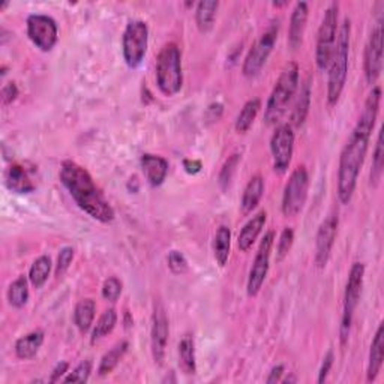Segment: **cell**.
Wrapping results in <instances>:
<instances>
[{"label": "cell", "instance_id": "cell-13", "mask_svg": "<svg viewBox=\"0 0 384 384\" xmlns=\"http://www.w3.org/2000/svg\"><path fill=\"white\" fill-rule=\"evenodd\" d=\"M27 37L41 51H51L59 38L56 21L44 14H32L26 21Z\"/></svg>", "mask_w": 384, "mask_h": 384}, {"label": "cell", "instance_id": "cell-26", "mask_svg": "<svg viewBox=\"0 0 384 384\" xmlns=\"http://www.w3.org/2000/svg\"><path fill=\"white\" fill-rule=\"evenodd\" d=\"M179 366L186 376H192L197 372L195 344L190 333H186L179 342Z\"/></svg>", "mask_w": 384, "mask_h": 384}, {"label": "cell", "instance_id": "cell-18", "mask_svg": "<svg viewBox=\"0 0 384 384\" xmlns=\"http://www.w3.org/2000/svg\"><path fill=\"white\" fill-rule=\"evenodd\" d=\"M146 180L152 186H161L168 174V162L166 158L152 154H144L140 159Z\"/></svg>", "mask_w": 384, "mask_h": 384}, {"label": "cell", "instance_id": "cell-6", "mask_svg": "<svg viewBox=\"0 0 384 384\" xmlns=\"http://www.w3.org/2000/svg\"><path fill=\"white\" fill-rule=\"evenodd\" d=\"M364 278H365V264L364 263H354L348 273L345 293H344V306H342V318L340 326V336L341 344L345 345L348 338H350L352 326L354 312L359 305L360 296H362L364 288Z\"/></svg>", "mask_w": 384, "mask_h": 384}, {"label": "cell", "instance_id": "cell-41", "mask_svg": "<svg viewBox=\"0 0 384 384\" xmlns=\"http://www.w3.org/2000/svg\"><path fill=\"white\" fill-rule=\"evenodd\" d=\"M333 360H335V356H333V352L332 350H329L328 352V354H326L324 356V359H323V364H321V368H320V371H318V383L321 384V383H324L326 380H328V376H329V372H330V369H332V366H333Z\"/></svg>", "mask_w": 384, "mask_h": 384}, {"label": "cell", "instance_id": "cell-38", "mask_svg": "<svg viewBox=\"0 0 384 384\" xmlns=\"http://www.w3.org/2000/svg\"><path fill=\"white\" fill-rule=\"evenodd\" d=\"M120 295H122V283H120L119 278L110 276L109 279L104 281V285H102V297L104 299L114 304V302L119 300Z\"/></svg>", "mask_w": 384, "mask_h": 384}, {"label": "cell", "instance_id": "cell-32", "mask_svg": "<svg viewBox=\"0 0 384 384\" xmlns=\"http://www.w3.org/2000/svg\"><path fill=\"white\" fill-rule=\"evenodd\" d=\"M261 109V101L259 98L249 99L245 106H243L242 111L239 113L237 119H236V131L240 134H245L249 131V128L252 126L255 118Z\"/></svg>", "mask_w": 384, "mask_h": 384}, {"label": "cell", "instance_id": "cell-25", "mask_svg": "<svg viewBox=\"0 0 384 384\" xmlns=\"http://www.w3.org/2000/svg\"><path fill=\"white\" fill-rule=\"evenodd\" d=\"M218 8H219V2H215V0H206V2L197 4L195 23L200 32L207 33L213 29Z\"/></svg>", "mask_w": 384, "mask_h": 384}, {"label": "cell", "instance_id": "cell-29", "mask_svg": "<svg viewBox=\"0 0 384 384\" xmlns=\"http://www.w3.org/2000/svg\"><path fill=\"white\" fill-rule=\"evenodd\" d=\"M230 249H231V231L227 225H221L216 230V235L213 239V254L216 263L224 267L230 257Z\"/></svg>", "mask_w": 384, "mask_h": 384}, {"label": "cell", "instance_id": "cell-28", "mask_svg": "<svg viewBox=\"0 0 384 384\" xmlns=\"http://www.w3.org/2000/svg\"><path fill=\"white\" fill-rule=\"evenodd\" d=\"M128 347H130V344H128L126 341H120V342L116 344L111 350H109L106 354L102 356L99 366H98V374L101 377H106V376L111 374V372L116 369V366L120 364L123 356L126 354Z\"/></svg>", "mask_w": 384, "mask_h": 384}, {"label": "cell", "instance_id": "cell-34", "mask_svg": "<svg viewBox=\"0 0 384 384\" xmlns=\"http://www.w3.org/2000/svg\"><path fill=\"white\" fill-rule=\"evenodd\" d=\"M384 171V143H383V130L378 131L377 143L374 149V156H372V168H371V185L378 186Z\"/></svg>", "mask_w": 384, "mask_h": 384}, {"label": "cell", "instance_id": "cell-17", "mask_svg": "<svg viewBox=\"0 0 384 384\" xmlns=\"http://www.w3.org/2000/svg\"><path fill=\"white\" fill-rule=\"evenodd\" d=\"M309 16V8L306 2L296 4L292 18H290V27H288V45L293 50H297L304 42V35L306 30V23Z\"/></svg>", "mask_w": 384, "mask_h": 384}, {"label": "cell", "instance_id": "cell-4", "mask_svg": "<svg viewBox=\"0 0 384 384\" xmlns=\"http://www.w3.org/2000/svg\"><path fill=\"white\" fill-rule=\"evenodd\" d=\"M299 87V65L288 62L283 69L281 75L275 83V87L266 104L264 120L267 125H276L281 122L288 110L290 102L293 101Z\"/></svg>", "mask_w": 384, "mask_h": 384}, {"label": "cell", "instance_id": "cell-43", "mask_svg": "<svg viewBox=\"0 0 384 384\" xmlns=\"http://www.w3.org/2000/svg\"><path fill=\"white\" fill-rule=\"evenodd\" d=\"M68 368H69V364L68 362H61V364H57L56 368L53 369L51 372V376H50V383H57V381H61V378L68 374Z\"/></svg>", "mask_w": 384, "mask_h": 384}, {"label": "cell", "instance_id": "cell-9", "mask_svg": "<svg viewBox=\"0 0 384 384\" xmlns=\"http://www.w3.org/2000/svg\"><path fill=\"white\" fill-rule=\"evenodd\" d=\"M309 190V174L305 166L297 167L285 183L283 194V213L287 218L297 216L304 211Z\"/></svg>", "mask_w": 384, "mask_h": 384}, {"label": "cell", "instance_id": "cell-44", "mask_svg": "<svg viewBox=\"0 0 384 384\" xmlns=\"http://www.w3.org/2000/svg\"><path fill=\"white\" fill-rule=\"evenodd\" d=\"M284 372H285V368L284 365H276L271 369L269 372V377L266 378V383L267 384H272V383H279L283 380V376H284Z\"/></svg>", "mask_w": 384, "mask_h": 384}, {"label": "cell", "instance_id": "cell-23", "mask_svg": "<svg viewBox=\"0 0 384 384\" xmlns=\"http://www.w3.org/2000/svg\"><path fill=\"white\" fill-rule=\"evenodd\" d=\"M264 194V179L257 174V176H254L248 185L245 191H243L242 195V202H240V207L243 213H251L255 207L259 206L260 200L263 199Z\"/></svg>", "mask_w": 384, "mask_h": 384}, {"label": "cell", "instance_id": "cell-31", "mask_svg": "<svg viewBox=\"0 0 384 384\" xmlns=\"http://www.w3.org/2000/svg\"><path fill=\"white\" fill-rule=\"evenodd\" d=\"M116 324H118V312H116V309L110 308L107 309L106 312H102V316L99 317V320L97 321L95 328H93V332H92V338H90V342L95 344L98 342L99 340L106 338L107 335H110Z\"/></svg>", "mask_w": 384, "mask_h": 384}, {"label": "cell", "instance_id": "cell-8", "mask_svg": "<svg viewBox=\"0 0 384 384\" xmlns=\"http://www.w3.org/2000/svg\"><path fill=\"white\" fill-rule=\"evenodd\" d=\"M149 45V27L143 20H132L126 25L122 37V53L125 63L138 68L143 63Z\"/></svg>", "mask_w": 384, "mask_h": 384}, {"label": "cell", "instance_id": "cell-14", "mask_svg": "<svg viewBox=\"0 0 384 384\" xmlns=\"http://www.w3.org/2000/svg\"><path fill=\"white\" fill-rule=\"evenodd\" d=\"M338 227L340 216L336 212H332L329 216H326V219L318 227L316 236V257H314V261H316L318 269H324L326 264L329 263L336 236H338Z\"/></svg>", "mask_w": 384, "mask_h": 384}, {"label": "cell", "instance_id": "cell-11", "mask_svg": "<svg viewBox=\"0 0 384 384\" xmlns=\"http://www.w3.org/2000/svg\"><path fill=\"white\" fill-rule=\"evenodd\" d=\"M271 152L273 170L278 174H285L292 166L295 152V131L292 125L283 123L276 126L271 138Z\"/></svg>", "mask_w": 384, "mask_h": 384}, {"label": "cell", "instance_id": "cell-22", "mask_svg": "<svg viewBox=\"0 0 384 384\" xmlns=\"http://www.w3.org/2000/svg\"><path fill=\"white\" fill-rule=\"evenodd\" d=\"M311 78L308 77L304 83H302L300 86V90H299V95H297V101H296V106L293 109V114H292V122H290V125H292L293 128H300L302 125L305 123L306 118H308V113H309V109H311Z\"/></svg>", "mask_w": 384, "mask_h": 384}, {"label": "cell", "instance_id": "cell-1", "mask_svg": "<svg viewBox=\"0 0 384 384\" xmlns=\"http://www.w3.org/2000/svg\"><path fill=\"white\" fill-rule=\"evenodd\" d=\"M380 101L381 87L374 86L365 101L362 114L341 152L338 167V199L342 204L350 203L354 195L359 174L365 162L371 135L378 118Z\"/></svg>", "mask_w": 384, "mask_h": 384}, {"label": "cell", "instance_id": "cell-35", "mask_svg": "<svg viewBox=\"0 0 384 384\" xmlns=\"http://www.w3.org/2000/svg\"><path fill=\"white\" fill-rule=\"evenodd\" d=\"M239 161H240V155L239 154H235L231 155L225 164L223 166V168H221V173H219V185L221 188H223L224 191L228 188L231 180H233V176H235L236 173V168L239 166Z\"/></svg>", "mask_w": 384, "mask_h": 384}, {"label": "cell", "instance_id": "cell-36", "mask_svg": "<svg viewBox=\"0 0 384 384\" xmlns=\"http://www.w3.org/2000/svg\"><path fill=\"white\" fill-rule=\"evenodd\" d=\"M293 243H295V230L292 227H285L278 240V247H276L278 261H283L287 257L290 251H292Z\"/></svg>", "mask_w": 384, "mask_h": 384}, {"label": "cell", "instance_id": "cell-42", "mask_svg": "<svg viewBox=\"0 0 384 384\" xmlns=\"http://www.w3.org/2000/svg\"><path fill=\"white\" fill-rule=\"evenodd\" d=\"M18 97V87L14 83V81H11V83L5 85L2 87V104L6 107L9 104H13Z\"/></svg>", "mask_w": 384, "mask_h": 384}, {"label": "cell", "instance_id": "cell-33", "mask_svg": "<svg viewBox=\"0 0 384 384\" xmlns=\"http://www.w3.org/2000/svg\"><path fill=\"white\" fill-rule=\"evenodd\" d=\"M51 272V260L49 255H41L33 261L29 271V281L35 288H42Z\"/></svg>", "mask_w": 384, "mask_h": 384}, {"label": "cell", "instance_id": "cell-30", "mask_svg": "<svg viewBox=\"0 0 384 384\" xmlns=\"http://www.w3.org/2000/svg\"><path fill=\"white\" fill-rule=\"evenodd\" d=\"M29 300V279L26 276H18L16 281L9 285L8 302L13 308H25Z\"/></svg>", "mask_w": 384, "mask_h": 384}, {"label": "cell", "instance_id": "cell-7", "mask_svg": "<svg viewBox=\"0 0 384 384\" xmlns=\"http://www.w3.org/2000/svg\"><path fill=\"white\" fill-rule=\"evenodd\" d=\"M340 5L332 4L323 16L321 25L317 35V47H316V63L320 71H326L329 68L332 54L335 50L336 38H338L340 30Z\"/></svg>", "mask_w": 384, "mask_h": 384}, {"label": "cell", "instance_id": "cell-37", "mask_svg": "<svg viewBox=\"0 0 384 384\" xmlns=\"http://www.w3.org/2000/svg\"><path fill=\"white\" fill-rule=\"evenodd\" d=\"M92 374V362L90 360H83L78 364L73 372H68V376L63 378V383H87Z\"/></svg>", "mask_w": 384, "mask_h": 384}, {"label": "cell", "instance_id": "cell-20", "mask_svg": "<svg viewBox=\"0 0 384 384\" xmlns=\"http://www.w3.org/2000/svg\"><path fill=\"white\" fill-rule=\"evenodd\" d=\"M267 221V213L264 211L255 213L248 223L243 225L240 235L237 237V247L242 252H248L252 247L255 240L259 239V236L261 235V231L266 225Z\"/></svg>", "mask_w": 384, "mask_h": 384}, {"label": "cell", "instance_id": "cell-24", "mask_svg": "<svg viewBox=\"0 0 384 384\" xmlns=\"http://www.w3.org/2000/svg\"><path fill=\"white\" fill-rule=\"evenodd\" d=\"M42 344H44V332L41 330L30 332L17 340L16 354L18 359H23V360L32 359L38 354Z\"/></svg>", "mask_w": 384, "mask_h": 384}, {"label": "cell", "instance_id": "cell-16", "mask_svg": "<svg viewBox=\"0 0 384 384\" xmlns=\"http://www.w3.org/2000/svg\"><path fill=\"white\" fill-rule=\"evenodd\" d=\"M168 317L162 304H155L152 316V332H150V344H152V356L156 365H162L166 360L168 344Z\"/></svg>", "mask_w": 384, "mask_h": 384}, {"label": "cell", "instance_id": "cell-12", "mask_svg": "<svg viewBox=\"0 0 384 384\" xmlns=\"http://www.w3.org/2000/svg\"><path fill=\"white\" fill-rule=\"evenodd\" d=\"M273 242H275V233L267 231L260 243L257 255H255L252 267L249 271L248 284H247V293L249 297H255L260 293V290L266 281V276L267 273H269Z\"/></svg>", "mask_w": 384, "mask_h": 384}, {"label": "cell", "instance_id": "cell-27", "mask_svg": "<svg viewBox=\"0 0 384 384\" xmlns=\"http://www.w3.org/2000/svg\"><path fill=\"white\" fill-rule=\"evenodd\" d=\"M95 312L97 304L92 299H83L75 305L74 323L81 333H86L92 328L93 320H95Z\"/></svg>", "mask_w": 384, "mask_h": 384}, {"label": "cell", "instance_id": "cell-40", "mask_svg": "<svg viewBox=\"0 0 384 384\" xmlns=\"http://www.w3.org/2000/svg\"><path fill=\"white\" fill-rule=\"evenodd\" d=\"M168 267L174 275H183L188 271V260L179 251H171L168 254Z\"/></svg>", "mask_w": 384, "mask_h": 384}, {"label": "cell", "instance_id": "cell-45", "mask_svg": "<svg viewBox=\"0 0 384 384\" xmlns=\"http://www.w3.org/2000/svg\"><path fill=\"white\" fill-rule=\"evenodd\" d=\"M183 167L186 170V173L190 174H197L202 171V162L200 161H191V159H185L183 161Z\"/></svg>", "mask_w": 384, "mask_h": 384}, {"label": "cell", "instance_id": "cell-21", "mask_svg": "<svg viewBox=\"0 0 384 384\" xmlns=\"http://www.w3.org/2000/svg\"><path fill=\"white\" fill-rule=\"evenodd\" d=\"M384 359V324L381 323L374 335V340L371 344L369 350V359H368V368H366V380L376 381L378 377Z\"/></svg>", "mask_w": 384, "mask_h": 384}, {"label": "cell", "instance_id": "cell-39", "mask_svg": "<svg viewBox=\"0 0 384 384\" xmlns=\"http://www.w3.org/2000/svg\"><path fill=\"white\" fill-rule=\"evenodd\" d=\"M74 260V248L71 247H65L61 249L59 257H57V264H56V276L61 278L66 273Z\"/></svg>", "mask_w": 384, "mask_h": 384}, {"label": "cell", "instance_id": "cell-15", "mask_svg": "<svg viewBox=\"0 0 384 384\" xmlns=\"http://www.w3.org/2000/svg\"><path fill=\"white\" fill-rule=\"evenodd\" d=\"M364 71L369 85H376L383 71V26L381 21L372 29L365 47Z\"/></svg>", "mask_w": 384, "mask_h": 384}, {"label": "cell", "instance_id": "cell-5", "mask_svg": "<svg viewBox=\"0 0 384 384\" xmlns=\"http://www.w3.org/2000/svg\"><path fill=\"white\" fill-rule=\"evenodd\" d=\"M156 86L162 95L174 97L178 95L183 86L182 71V53L178 44L168 42L162 47L155 66Z\"/></svg>", "mask_w": 384, "mask_h": 384}, {"label": "cell", "instance_id": "cell-19", "mask_svg": "<svg viewBox=\"0 0 384 384\" xmlns=\"http://www.w3.org/2000/svg\"><path fill=\"white\" fill-rule=\"evenodd\" d=\"M5 185L9 191H13L16 194H30L37 188V185L33 183L29 171L20 164H13L6 170Z\"/></svg>", "mask_w": 384, "mask_h": 384}, {"label": "cell", "instance_id": "cell-3", "mask_svg": "<svg viewBox=\"0 0 384 384\" xmlns=\"http://www.w3.org/2000/svg\"><path fill=\"white\" fill-rule=\"evenodd\" d=\"M350 39H352V20L344 18L338 30L335 50L329 63L328 78V102L333 107L338 104L348 75V59H350Z\"/></svg>", "mask_w": 384, "mask_h": 384}, {"label": "cell", "instance_id": "cell-2", "mask_svg": "<svg viewBox=\"0 0 384 384\" xmlns=\"http://www.w3.org/2000/svg\"><path fill=\"white\" fill-rule=\"evenodd\" d=\"M59 178L81 211L102 224L111 223L114 219V209L85 167L74 161H63Z\"/></svg>", "mask_w": 384, "mask_h": 384}, {"label": "cell", "instance_id": "cell-10", "mask_svg": "<svg viewBox=\"0 0 384 384\" xmlns=\"http://www.w3.org/2000/svg\"><path fill=\"white\" fill-rule=\"evenodd\" d=\"M278 35H279V20H273L263 32L261 37L251 47L247 59L245 62H243V68H242L243 75L252 78L260 74L263 66L266 65L267 59H269V56L273 51V47L278 41Z\"/></svg>", "mask_w": 384, "mask_h": 384}]
</instances>
